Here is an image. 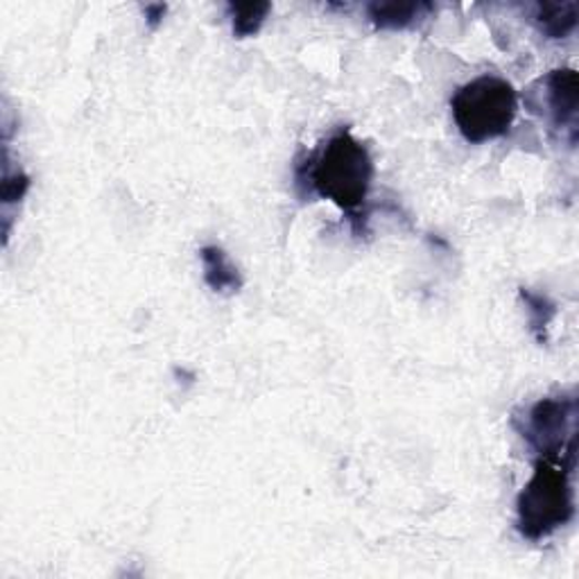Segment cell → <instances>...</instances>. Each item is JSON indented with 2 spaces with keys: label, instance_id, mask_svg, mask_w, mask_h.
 Listing matches in <instances>:
<instances>
[{
  "label": "cell",
  "instance_id": "6da1fadb",
  "mask_svg": "<svg viewBox=\"0 0 579 579\" xmlns=\"http://www.w3.org/2000/svg\"><path fill=\"white\" fill-rule=\"evenodd\" d=\"M306 181L319 198L356 215L367 204L373 181V161L367 145L347 129L335 131L310 159Z\"/></svg>",
  "mask_w": 579,
  "mask_h": 579
},
{
  "label": "cell",
  "instance_id": "7a4b0ae2",
  "mask_svg": "<svg viewBox=\"0 0 579 579\" xmlns=\"http://www.w3.org/2000/svg\"><path fill=\"white\" fill-rule=\"evenodd\" d=\"M575 460L537 457L535 473L516 498V529L527 541H541L575 518Z\"/></svg>",
  "mask_w": 579,
  "mask_h": 579
},
{
  "label": "cell",
  "instance_id": "3957f363",
  "mask_svg": "<svg viewBox=\"0 0 579 579\" xmlns=\"http://www.w3.org/2000/svg\"><path fill=\"white\" fill-rule=\"evenodd\" d=\"M451 112L460 134L480 145L509 131L518 112V95L507 80L480 75L455 91Z\"/></svg>",
  "mask_w": 579,
  "mask_h": 579
},
{
  "label": "cell",
  "instance_id": "277c9868",
  "mask_svg": "<svg viewBox=\"0 0 579 579\" xmlns=\"http://www.w3.org/2000/svg\"><path fill=\"white\" fill-rule=\"evenodd\" d=\"M514 425L520 438L537 453V457L575 460L577 455V399L575 394H559L537 401L516 417Z\"/></svg>",
  "mask_w": 579,
  "mask_h": 579
},
{
  "label": "cell",
  "instance_id": "5b68a950",
  "mask_svg": "<svg viewBox=\"0 0 579 579\" xmlns=\"http://www.w3.org/2000/svg\"><path fill=\"white\" fill-rule=\"evenodd\" d=\"M539 101L533 107H544L550 125L561 131L570 145L577 143L579 118V77L575 69H555L539 80Z\"/></svg>",
  "mask_w": 579,
  "mask_h": 579
},
{
  "label": "cell",
  "instance_id": "8992f818",
  "mask_svg": "<svg viewBox=\"0 0 579 579\" xmlns=\"http://www.w3.org/2000/svg\"><path fill=\"white\" fill-rule=\"evenodd\" d=\"M200 261L204 267V281L218 295H235L243 287V274L229 259V254L218 245H207L200 250Z\"/></svg>",
  "mask_w": 579,
  "mask_h": 579
},
{
  "label": "cell",
  "instance_id": "52a82bcc",
  "mask_svg": "<svg viewBox=\"0 0 579 579\" xmlns=\"http://www.w3.org/2000/svg\"><path fill=\"white\" fill-rule=\"evenodd\" d=\"M432 12L430 3H399V0H392V3H369L367 14L369 21L378 30H406L421 19H425Z\"/></svg>",
  "mask_w": 579,
  "mask_h": 579
},
{
  "label": "cell",
  "instance_id": "ba28073f",
  "mask_svg": "<svg viewBox=\"0 0 579 579\" xmlns=\"http://www.w3.org/2000/svg\"><path fill=\"white\" fill-rule=\"evenodd\" d=\"M577 12L579 8L575 0H568V3H539L535 6L533 21L548 39H566L577 28Z\"/></svg>",
  "mask_w": 579,
  "mask_h": 579
},
{
  "label": "cell",
  "instance_id": "9c48e42d",
  "mask_svg": "<svg viewBox=\"0 0 579 579\" xmlns=\"http://www.w3.org/2000/svg\"><path fill=\"white\" fill-rule=\"evenodd\" d=\"M227 12L231 19L233 36L248 39V36L259 34L267 14L272 12V6L270 3H229Z\"/></svg>",
  "mask_w": 579,
  "mask_h": 579
},
{
  "label": "cell",
  "instance_id": "30bf717a",
  "mask_svg": "<svg viewBox=\"0 0 579 579\" xmlns=\"http://www.w3.org/2000/svg\"><path fill=\"white\" fill-rule=\"evenodd\" d=\"M520 299L527 306L529 326H533V333L537 335V340L546 343V330H548L550 322L557 315V306L548 297L537 295V293H529V290H525V287L520 290Z\"/></svg>",
  "mask_w": 579,
  "mask_h": 579
},
{
  "label": "cell",
  "instance_id": "8fae6325",
  "mask_svg": "<svg viewBox=\"0 0 579 579\" xmlns=\"http://www.w3.org/2000/svg\"><path fill=\"white\" fill-rule=\"evenodd\" d=\"M145 17H148L150 28H157L166 17V6H148L145 8Z\"/></svg>",
  "mask_w": 579,
  "mask_h": 579
}]
</instances>
